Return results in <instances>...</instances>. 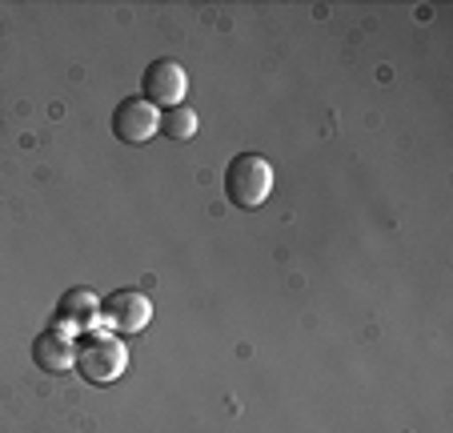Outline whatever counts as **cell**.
<instances>
[{"label":"cell","instance_id":"1","mask_svg":"<svg viewBox=\"0 0 453 433\" xmlns=\"http://www.w3.org/2000/svg\"><path fill=\"white\" fill-rule=\"evenodd\" d=\"M225 193L237 209H261L273 193V165L261 153H241L229 161L225 173Z\"/></svg>","mask_w":453,"mask_h":433},{"label":"cell","instance_id":"2","mask_svg":"<svg viewBox=\"0 0 453 433\" xmlns=\"http://www.w3.org/2000/svg\"><path fill=\"white\" fill-rule=\"evenodd\" d=\"M128 366V349L120 337H112V333H93V341H85V345L77 349V369L85 382L93 385H109L117 382L120 374H125Z\"/></svg>","mask_w":453,"mask_h":433},{"label":"cell","instance_id":"3","mask_svg":"<svg viewBox=\"0 0 453 433\" xmlns=\"http://www.w3.org/2000/svg\"><path fill=\"white\" fill-rule=\"evenodd\" d=\"M112 133H117V141H125V144L153 141V136L161 133V109L149 104L145 97H128V101H120L117 112H112Z\"/></svg>","mask_w":453,"mask_h":433},{"label":"cell","instance_id":"4","mask_svg":"<svg viewBox=\"0 0 453 433\" xmlns=\"http://www.w3.org/2000/svg\"><path fill=\"white\" fill-rule=\"evenodd\" d=\"M101 317L112 333H141L153 321V301L141 289H117L112 298L101 301Z\"/></svg>","mask_w":453,"mask_h":433},{"label":"cell","instance_id":"5","mask_svg":"<svg viewBox=\"0 0 453 433\" xmlns=\"http://www.w3.org/2000/svg\"><path fill=\"white\" fill-rule=\"evenodd\" d=\"M188 93V73L177 60H153L145 68V101L157 109H177Z\"/></svg>","mask_w":453,"mask_h":433},{"label":"cell","instance_id":"6","mask_svg":"<svg viewBox=\"0 0 453 433\" xmlns=\"http://www.w3.org/2000/svg\"><path fill=\"white\" fill-rule=\"evenodd\" d=\"M33 361L44 374H69L77 366V337H73V329H65V325L44 329L33 345Z\"/></svg>","mask_w":453,"mask_h":433},{"label":"cell","instance_id":"7","mask_svg":"<svg viewBox=\"0 0 453 433\" xmlns=\"http://www.w3.org/2000/svg\"><path fill=\"white\" fill-rule=\"evenodd\" d=\"M96 317H101V298H96V293H88V289H69V293L60 298V321L69 325L73 333L88 329Z\"/></svg>","mask_w":453,"mask_h":433},{"label":"cell","instance_id":"8","mask_svg":"<svg viewBox=\"0 0 453 433\" xmlns=\"http://www.w3.org/2000/svg\"><path fill=\"white\" fill-rule=\"evenodd\" d=\"M161 133L169 136V141H193L197 136V109H185V104H177V109H169L161 117Z\"/></svg>","mask_w":453,"mask_h":433}]
</instances>
